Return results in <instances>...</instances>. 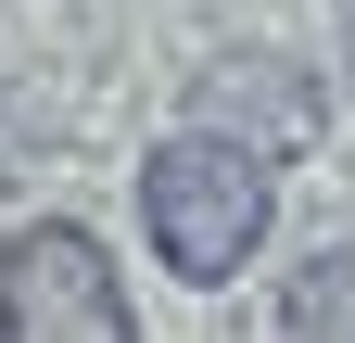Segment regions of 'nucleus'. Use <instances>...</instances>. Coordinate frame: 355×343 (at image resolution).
Returning a JSON list of instances; mask_svg holds the SVG:
<instances>
[{"label":"nucleus","mask_w":355,"mask_h":343,"mask_svg":"<svg viewBox=\"0 0 355 343\" xmlns=\"http://www.w3.org/2000/svg\"><path fill=\"white\" fill-rule=\"evenodd\" d=\"M266 229H279V178H266V140H229V127H178V140L140 153V242L165 280L229 292Z\"/></svg>","instance_id":"1"},{"label":"nucleus","mask_w":355,"mask_h":343,"mask_svg":"<svg viewBox=\"0 0 355 343\" xmlns=\"http://www.w3.org/2000/svg\"><path fill=\"white\" fill-rule=\"evenodd\" d=\"M127 267L102 254V229L76 217H26L0 229V343H127Z\"/></svg>","instance_id":"2"},{"label":"nucleus","mask_w":355,"mask_h":343,"mask_svg":"<svg viewBox=\"0 0 355 343\" xmlns=\"http://www.w3.org/2000/svg\"><path fill=\"white\" fill-rule=\"evenodd\" d=\"M279 331H292V343L355 331V254H318V267H292V280H279Z\"/></svg>","instance_id":"3"}]
</instances>
